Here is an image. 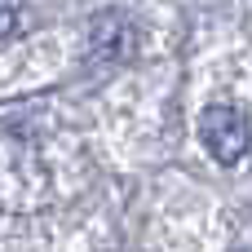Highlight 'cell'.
Here are the masks:
<instances>
[{"instance_id": "7a4b0ae2", "label": "cell", "mask_w": 252, "mask_h": 252, "mask_svg": "<svg viewBox=\"0 0 252 252\" xmlns=\"http://www.w3.org/2000/svg\"><path fill=\"white\" fill-rule=\"evenodd\" d=\"M18 4H22V0H0V35L13 31V22H18Z\"/></svg>"}, {"instance_id": "6da1fadb", "label": "cell", "mask_w": 252, "mask_h": 252, "mask_svg": "<svg viewBox=\"0 0 252 252\" xmlns=\"http://www.w3.org/2000/svg\"><path fill=\"white\" fill-rule=\"evenodd\" d=\"M199 137H204V146L213 151V159L235 164V159H244L252 133H248V120H244L239 106H208V111L199 115Z\"/></svg>"}]
</instances>
